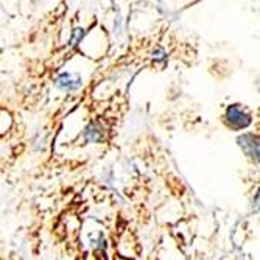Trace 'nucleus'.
Instances as JSON below:
<instances>
[{"label": "nucleus", "mask_w": 260, "mask_h": 260, "mask_svg": "<svg viewBox=\"0 0 260 260\" xmlns=\"http://www.w3.org/2000/svg\"><path fill=\"white\" fill-rule=\"evenodd\" d=\"M83 35H84V30H83V28H77V30H74V38H72V41H70V44L75 45V44L83 38Z\"/></svg>", "instance_id": "nucleus-5"}, {"label": "nucleus", "mask_w": 260, "mask_h": 260, "mask_svg": "<svg viewBox=\"0 0 260 260\" xmlns=\"http://www.w3.org/2000/svg\"><path fill=\"white\" fill-rule=\"evenodd\" d=\"M55 84H56V87H59L62 90H77L78 87H81V78L78 75L64 72L56 77Z\"/></svg>", "instance_id": "nucleus-3"}, {"label": "nucleus", "mask_w": 260, "mask_h": 260, "mask_svg": "<svg viewBox=\"0 0 260 260\" xmlns=\"http://www.w3.org/2000/svg\"><path fill=\"white\" fill-rule=\"evenodd\" d=\"M226 122L235 129H243L251 125L252 119L243 108H240L239 105H232L226 109Z\"/></svg>", "instance_id": "nucleus-1"}, {"label": "nucleus", "mask_w": 260, "mask_h": 260, "mask_svg": "<svg viewBox=\"0 0 260 260\" xmlns=\"http://www.w3.org/2000/svg\"><path fill=\"white\" fill-rule=\"evenodd\" d=\"M102 136H103V133H102V129L95 125V123H90L86 129H84V139H86V142H99L100 139H102Z\"/></svg>", "instance_id": "nucleus-4"}, {"label": "nucleus", "mask_w": 260, "mask_h": 260, "mask_svg": "<svg viewBox=\"0 0 260 260\" xmlns=\"http://www.w3.org/2000/svg\"><path fill=\"white\" fill-rule=\"evenodd\" d=\"M239 145L243 148V151L251 159H255V162L258 160V139H257V136L245 134V136L239 137Z\"/></svg>", "instance_id": "nucleus-2"}]
</instances>
